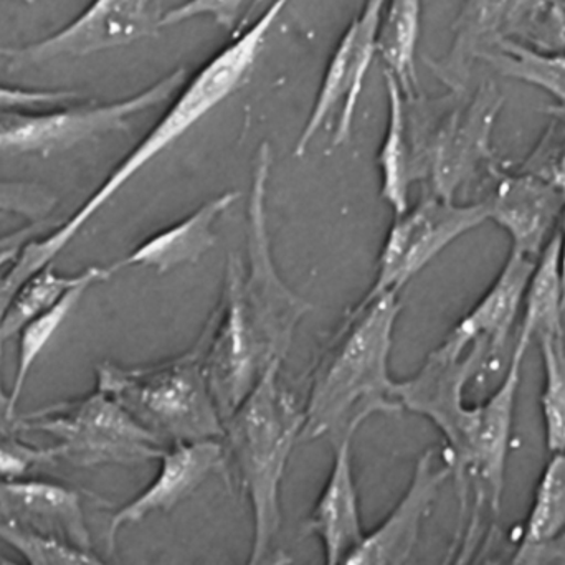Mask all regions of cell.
<instances>
[{
    "instance_id": "obj_37",
    "label": "cell",
    "mask_w": 565,
    "mask_h": 565,
    "mask_svg": "<svg viewBox=\"0 0 565 565\" xmlns=\"http://www.w3.org/2000/svg\"><path fill=\"white\" fill-rule=\"evenodd\" d=\"M264 2H265V0H252L250 9H248L247 15L244 17V20H242V23H247L248 20L252 19V15H254L255 9H257V7H260L262 3H264Z\"/></svg>"
},
{
    "instance_id": "obj_4",
    "label": "cell",
    "mask_w": 565,
    "mask_h": 565,
    "mask_svg": "<svg viewBox=\"0 0 565 565\" xmlns=\"http://www.w3.org/2000/svg\"><path fill=\"white\" fill-rule=\"evenodd\" d=\"M291 0H274L271 6L235 36L221 52L215 53L178 92V98L166 109L148 135L113 169L106 181L83 202L82 207L65 222L73 237L128 184L145 166L194 128L212 109L237 92L255 66L268 33Z\"/></svg>"
},
{
    "instance_id": "obj_16",
    "label": "cell",
    "mask_w": 565,
    "mask_h": 565,
    "mask_svg": "<svg viewBox=\"0 0 565 565\" xmlns=\"http://www.w3.org/2000/svg\"><path fill=\"white\" fill-rule=\"evenodd\" d=\"M227 457L222 440L194 441L169 447L156 477L148 487L113 514L108 530L109 547L122 527L141 523L152 514L172 513L194 497L214 475L227 473Z\"/></svg>"
},
{
    "instance_id": "obj_29",
    "label": "cell",
    "mask_w": 565,
    "mask_h": 565,
    "mask_svg": "<svg viewBox=\"0 0 565 565\" xmlns=\"http://www.w3.org/2000/svg\"><path fill=\"white\" fill-rule=\"evenodd\" d=\"M565 530V454H556L541 473L524 526L530 544L556 540Z\"/></svg>"
},
{
    "instance_id": "obj_20",
    "label": "cell",
    "mask_w": 565,
    "mask_h": 565,
    "mask_svg": "<svg viewBox=\"0 0 565 565\" xmlns=\"http://www.w3.org/2000/svg\"><path fill=\"white\" fill-rule=\"evenodd\" d=\"M534 267L536 260L510 252L497 280L491 282L480 301L457 322L445 341L455 348L467 349L477 339H484L488 342L490 369L494 371L523 309Z\"/></svg>"
},
{
    "instance_id": "obj_23",
    "label": "cell",
    "mask_w": 565,
    "mask_h": 565,
    "mask_svg": "<svg viewBox=\"0 0 565 565\" xmlns=\"http://www.w3.org/2000/svg\"><path fill=\"white\" fill-rule=\"evenodd\" d=\"M498 75L518 79L544 89L553 96V105L544 111L565 125V52L564 50H541L527 43H498L493 50L481 56Z\"/></svg>"
},
{
    "instance_id": "obj_25",
    "label": "cell",
    "mask_w": 565,
    "mask_h": 565,
    "mask_svg": "<svg viewBox=\"0 0 565 565\" xmlns=\"http://www.w3.org/2000/svg\"><path fill=\"white\" fill-rule=\"evenodd\" d=\"M422 0H385L379 26L377 55L385 72L401 83L405 98H414L417 86L418 35H420Z\"/></svg>"
},
{
    "instance_id": "obj_31",
    "label": "cell",
    "mask_w": 565,
    "mask_h": 565,
    "mask_svg": "<svg viewBox=\"0 0 565 565\" xmlns=\"http://www.w3.org/2000/svg\"><path fill=\"white\" fill-rule=\"evenodd\" d=\"M55 195L32 182L0 179V214L23 215L33 222L45 221L55 207Z\"/></svg>"
},
{
    "instance_id": "obj_21",
    "label": "cell",
    "mask_w": 565,
    "mask_h": 565,
    "mask_svg": "<svg viewBox=\"0 0 565 565\" xmlns=\"http://www.w3.org/2000/svg\"><path fill=\"white\" fill-rule=\"evenodd\" d=\"M238 198L241 192L237 191L215 195L188 217L146 238L128 257L109 267L115 274L129 267H145L166 275L185 265L198 264L217 242L214 225Z\"/></svg>"
},
{
    "instance_id": "obj_27",
    "label": "cell",
    "mask_w": 565,
    "mask_h": 565,
    "mask_svg": "<svg viewBox=\"0 0 565 565\" xmlns=\"http://www.w3.org/2000/svg\"><path fill=\"white\" fill-rule=\"evenodd\" d=\"M89 268L75 275H63L53 268V265L42 268L36 274L30 275L25 281L17 286L10 295L2 318H0V341H9L15 338L20 329L39 316L40 312L55 305L63 295L73 286L88 277Z\"/></svg>"
},
{
    "instance_id": "obj_40",
    "label": "cell",
    "mask_w": 565,
    "mask_h": 565,
    "mask_svg": "<svg viewBox=\"0 0 565 565\" xmlns=\"http://www.w3.org/2000/svg\"><path fill=\"white\" fill-rule=\"evenodd\" d=\"M17 2H22V3H35L36 0H17Z\"/></svg>"
},
{
    "instance_id": "obj_30",
    "label": "cell",
    "mask_w": 565,
    "mask_h": 565,
    "mask_svg": "<svg viewBox=\"0 0 565 565\" xmlns=\"http://www.w3.org/2000/svg\"><path fill=\"white\" fill-rule=\"evenodd\" d=\"M520 171L537 175L565 194V125L551 118L546 132L520 166Z\"/></svg>"
},
{
    "instance_id": "obj_34",
    "label": "cell",
    "mask_w": 565,
    "mask_h": 565,
    "mask_svg": "<svg viewBox=\"0 0 565 565\" xmlns=\"http://www.w3.org/2000/svg\"><path fill=\"white\" fill-rule=\"evenodd\" d=\"M52 463L49 448L30 447L20 441L0 444V481L17 480L33 467Z\"/></svg>"
},
{
    "instance_id": "obj_8",
    "label": "cell",
    "mask_w": 565,
    "mask_h": 565,
    "mask_svg": "<svg viewBox=\"0 0 565 565\" xmlns=\"http://www.w3.org/2000/svg\"><path fill=\"white\" fill-rule=\"evenodd\" d=\"M454 93L440 121L411 141L415 181H430L431 194L455 199L458 189L473 178L480 166H493V131L504 105L494 82H483L477 92Z\"/></svg>"
},
{
    "instance_id": "obj_11",
    "label": "cell",
    "mask_w": 565,
    "mask_h": 565,
    "mask_svg": "<svg viewBox=\"0 0 565 565\" xmlns=\"http://www.w3.org/2000/svg\"><path fill=\"white\" fill-rule=\"evenodd\" d=\"M490 221L487 202L458 204L428 194L404 214L395 215L377 258V271L364 299L398 292L445 248Z\"/></svg>"
},
{
    "instance_id": "obj_28",
    "label": "cell",
    "mask_w": 565,
    "mask_h": 565,
    "mask_svg": "<svg viewBox=\"0 0 565 565\" xmlns=\"http://www.w3.org/2000/svg\"><path fill=\"white\" fill-rule=\"evenodd\" d=\"M543 358L544 385L540 405L547 450L565 454V332L537 335Z\"/></svg>"
},
{
    "instance_id": "obj_41",
    "label": "cell",
    "mask_w": 565,
    "mask_h": 565,
    "mask_svg": "<svg viewBox=\"0 0 565 565\" xmlns=\"http://www.w3.org/2000/svg\"><path fill=\"white\" fill-rule=\"evenodd\" d=\"M0 55H2V56L7 55V49H3V46H0Z\"/></svg>"
},
{
    "instance_id": "obj_15",
    "label": "cell",
    "mask_w": 565,
    "mask_h": 565,
    "mask_svg": "<svg viewBox=\"0 0 565 565\" xmlns=\"http://www.w3.org/2000/svg\"><path fill=\"white\" fill-rule=\"evenodd\" d=\"M494 189L487 199L490 221L511 238V252L537 260L559 228L565 194L537 175L500 162L490 166Z\"/></svg>"
},
{
    "instance_id": "obj_14",
    "label": "cell",
    "mask_w": 565,
    "mask_h": 565,
    "mask_svg": "<svg viewBox=\"0 0 565 565\" xmlns=\"http://www.w3.org/2000/svg\"><path fill=\"white\" fill-rule=\"evenodd\" d=\"M451 477L447 463L437 465V450L418 458L411 483L391 513L349 551L339 565H407L420 540L441 488Z\"/></svg>"
},
{
    "instance_id": "obj_22",
    "label": "cell",
    "mask_w": 565,
    "mask_h": 565,
    "mask_svg": "<svg viewBox=\"0 0 565 565\" xmlns=\"http://www.w3.org/2000/svg\"><path fill=\"white\" fill-rule=\"evenodd\" d=\"M387 89V129L379 149L377 164L381 169V195L391 205L394 215L404 214L408 209V192L415 181L412 166L408 119L405 111V95L394 75L385 72Z\"/></svg>"
},
{
    "instance_id": "obj_38",
    "label": "cell",
    "mask_w": 565,
    "mask_h": 565,
    "mask_svg": "<svg viewBox=\"0 0 565 565\" xmlns=\"http://www.w3.org/2000/svg\"><path fill=\"white\" fill-rule=\"evenodd\" d=\"M559 19L561 25H563L564 35H565V0L559 3Z\"/></svg>"
},
{
    "instance_id": "obj_10",
    "label": "cell",
    "mask_w": 565,
    "mask_h": 565,
    "mask_svg": "<svg viewBox=\"0 0 565 565\" xmlns=\"http://www.w3.org/2000/svg\"><path fill=\"white\" fill-rule=\"evenodd\" d=\"M563 0H465L454 23L447 55L431 63L451 92L465 89L471 66L498 43L514 40L541 50H561L565 35L559 19Z\"/></svg>"
},
{
    "instance_id": "obj_1",
    "label": "cell",
    "mask_w": 565,
    "mask_h": 565,
    "mask_svg": "<svg viewBox=\"0 0 565 565\" xmlns=\"http://www.w3.org/2000/svg\"><path fill=\"white\" fill-rule=\"evenodd\" d=\"M402 312L398 292L362 298L345 312L312 369L301 441L358 434L374 415H397L391 374L395 324Z\"/></svg>"
},
{
    "instance_id": "obj_13",
    "label": "cell",
    "mask_w": 565,
    "mask_h": 565,
    "mask_svg": "<svg viewBox=\"0 0 565 565\" xmlns=\"http://www.w3.org/2000/svg\"><path fill=\"white\" fill-rule=\"evenodd\" d=\"M385 0H365L361 13L352 20L335 45L328 68L322 76L311 115L295 145L296 158L308 151L319 129L329 116L341 105L338 126L331 139V148H339L348 141L354 122L359 98L364 89L365 78L377 55L379 26Z\"/></svg>"
},
{
    "instance_id": "obj_36",
    "label": "cell",
    "mask_w": 565,
    "mask_h": 565,
    "mask_svg": "<svg viewBox=\"0 0 565 565\" xmlns=\"http://www.w3.org/2000/svg\"><path fill=\"white\" fill-rule=\"evenodd\" d=\"M292 557L285 551H274L270 556L265 557L262 563L255 565H291Z\"/></svg>"
},
{
    "instance_id": "obj_32",
    "label": "cell",
    "mask_w": 565,
    "mask_h": 565,
    "mask_svg": "<svg viewBox=\"0 0 565 565\" xmlns=\"http://www.w3.org/2000/svg\"><path fill=\"white\" fill-rule=\"evenodd\" d=\"M245 0H185L181 6L168 10L162 17V26L179 25L185 20L198 19V17H211L222 29L232 30L242 23V9Z\"/></svg>"
},
{
    "instance_id": "obj_17",
    "label": "cell",
    "mask_w": 565,
    "mask_h": 565,
    "mask_svg": "<svg viewBox=\"0 0 565 565\" xmlns=\"http://www.w3.org/2000/svg\"><path fill=\"white\" fill-rule=\"evenodd\" d=\"M0 514L30 533L92 550L82 500L72 488L22 478L0 481Z\"/></svg>"
},
{
    "instance_id": "obj_19",
    "label": "cell",
    "mask_w": 565,
    "mask_h": 565,
    "mask_svg": "<svg viewBox=\"0 0 565 565\" xmlns=\"http://www.w3.org/2000/svg\"><path fill=\"white\" fill-rule=\"evenodd\" d=\"M354 435L334 441L328 480L312 507L306 531L318 537L322 565H339L349 551L364 537L361 498L355 483Z\"/></svg>"
},
{
    "instance_id": "obj_6",
    "label": "cell",
    "mask_w": 565,
    "mask_h": 565,
    "mask_svg": "<svg viewBox=\"0 0 565 565\" xmlns=\"http://www.w3.org/2000/svg\"><path fill=\"white\" fill-rule=\"evenodd\" d=\"M19 428L49 435L55 441L49 447L52 461L79 468L136 467L159 461L169 448L98 387L78 401L26 415Z\"/></svg>"
},
{
    "instance_id": "obj_35",
    "label": "cell",
    "mask_w": 565,
    "mask_h": 565,
    "mask_svg": "<svg viewBox=\"0 0 565 565\" xmlns=\"http://www.w3.org/2000/svg\"><path fill=\"white\" fill-rule=\"evenodd\" d=\"M557 234H559V270H561V281H563L564 306H565V207H564V212H563V217H561L559 228H557Z\"/></svg>"
},
{
    "instance_id": "obj_12",
    "label": "cell",
    "mask_w": 565,
    "mask_h": 565,
    "mask_svg": "<svg viewBox=\"0 0 565 565\" xmlns=\"http://www.w3.org/2000/svg\"><path fill=\"white\" fill-rule=\"evenodd\" d=\"M162 3L164 0H92L58 32L23 49H7L10 70L78 58L154 35L166 13Z\"/></svg>"
},
{
    "instance_id": "obj_33",
    "label": "cell",
    "mask_w": 565,
    "mask_h": 565,
    "mask_svg": "<svg viewBox=\"0 0 565 565\" xmlns=\"http://www.w3.org/2000/svg\"><path fill=\"white\" fill-rule=\"evenodd\" d=\"M78 93L70 89H30L19 86L0 85V115L40 106H58L78 98Z\"/></svg>"
},
{
    "instance_id": "obj_39",
    "label": "cell",
    "mask_w": 565,
    "mask_h": 565,
    "mask_svg": "<svg viewBox=\"0 0 565 565\" xmlns=\"http://www.w3.org/2000/svg\"><path fill=\"white\" fill-rule=\"evenodd\" d=\"M0 565H19V564L10 563V561H0Z\"/></svg>"
},
{
    "instance_id": "obj_26",
    "label": "cell",
    "mask_w": 565,
    "mask_h": 565,
    "mask_svg": "<svg viewBox=\"0 0 565 565\" xmlns=\"http://www.w3.org/2000/svg\"><path fill=\"white\" fill-rule=\"evenodd\" d=\"M523 311L518 332H523L533 341L537 335L547 334V332H565L557 231L536 260V267L527 285Z\"/></svg>"
},
{
    "instance_id": "obj_7",
    "label": "cell",
    "mask_w": 565,
    "mask_h": 565,
    "mask_svg": "<svg viewBox=\"0 0 565 565\" xmlns=\"http://www.w3.org/2000/svg\"><path fill=\"white\" fill-rule=\"evenodd\" d=\"M484 369H490L484 339H477L467 349L444 341L412 377L395 382V398L402 411L428 418L440 431L445 463L460 484L470 477L480 422V404L467 405L465 392Z\"/></svg>"
},
{
    "instance_id": "obj_24",
    "label": "cell",
    "mask_w": 565,
    "mask_h": 565,
    "mask_svg": "<svg viewBox=\"0 0 565 565\" xmlns=\"http://www.w3.org/2000/svg\"><path fill=\"white\" fill-rule=\"evenodd\" d=\"M113 275H115V271L111 270V267H89V274L85 280L73 286L55 305L50 306L49 309L30 319L20 329L19 334H17V338H19L17 371L12 382V391L9 394V408H7L6 420H10L13 417V412H15L17 404H19L20 397H22L23 387H25L26 377H29L33 364H35L39 355L42 354L43 349L52 341L56 331L62 328L70 312L82 301L83 296L92 286L108 281Z\"/></svg>"
},
{
    "instance_id": "obj_18",
    "label": "cell",
    "mask_w": 565,
    "mask_h": 565,
    "mask_svg": "<svg viewBox=\"0 0 565 565\" xmlns=\"http://www.w3.org/2000/svg\"><path fill=\"white\" fill-rule=\"evenodd\" d=\"M533 339L518 332L516 344L503 381L497 391L480 404V424L475 440L470 477L480 478L490 493L491 508L500 513L507 484L508 457L513 437L514 412L520 392L524 358Z\"/></svg>"
},
{
    "instance_id": "obj_3",
    "label": "cell",
    "mask_w": 565,
    "mask_h": 565,
    "mask_svg": "<svg viewBox=\"0 0 565 565\" xmlns=\"http://www.w3.org/2000/svg\"><path fill=\"white\" fill-rule=\"evenodd\" d=\"M207 328L181 355L146 365L105 362L96 387L111 395L168 447L222 440L225 420L207 372Z\"/></svg>"
},
{
    "instance_id": "obj_2",
    "label": "cell",
    "mask_w": 565,
    "mask_h": 565,
    "mask_svg": "<svg viewBox=\"0 0 565 565\" xmlns=\"http://www.w3.org/2000/svg\"><path fill=\"white\" fill-rule=\"evenodd\" d=\"M281 365L264 372L225 420L222 438L227 468H234L250 507L252 547L245 565L262 563L275 551L282 521V481L305 425V408L281 384Z\"/></svg>"
},
{
    "instance_id": "obj_9",
    "label": "cell",
    "mask_w": 565,
    "mask_h": 565,
    "mask_svg": "<svg viewBox=\"0 0 565 565\" xmlns=\"http://www.w3.org/2000/svg\"><path fill=\"white\" fill-rule=\"evenodd\" d=\"M185 82L188 70L175 68L149 88L118 102L6 113L0 115V154L46 158L109 132L126 131L132 116L168 102Z\"/></svg>"
},
{
    "instance_id": "obj_5",
    "label": "cell",
    "mask_w": 565,
    "mask_h": 565,
    "mask_svg": "<svg viewBox=\"0 0 565 565\" xmlns=\"http://www.w3.org/2000/svg\"><path fill=\"white\" fill-rule=\"evenodd\" d=\"M270 172L271 148L265 142L255 161L248 195L247 260L228 255L222 292L237 309L267 367L285 362L299 321L311 311V305L281 280L271 254L267 221Z\"/></svg>"
}]
</instances>
